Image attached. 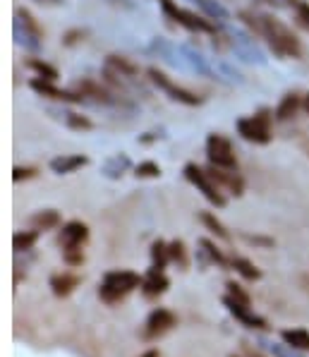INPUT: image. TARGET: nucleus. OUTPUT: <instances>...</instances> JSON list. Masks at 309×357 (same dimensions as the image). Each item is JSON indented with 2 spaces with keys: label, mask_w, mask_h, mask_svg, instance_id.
<instances>
[{
  "label": "nucleus",
  "mask_w": 309,
  "mask_h": 357,
  "mask_svg": "<svg viewBox=\"0 0 309 357\" xmlns=\"http://www.w3.org/2000/svg\"><path fill=\"white\" fill-rule=\"evenodd\" d=\"M142 285V278L132 271H111L106 273L101 285V297L106 302H118L122 300L127 293H132L134 288Z\"/></svg>",
  "instance_id": "6"
},
{
  "label": "nucleus",
  "mask_w": 309,
  "mask_h": 357,
  "mask_svg": "<svg viewBox=\"0 0 309 357\" xmlns=\"http://www.w3.org/2000/svg\"><path fill=\"white\" fill-rule=\"evenodd\" d=\"M232 269H235L240 276H245L247 280H259V278H262V271H259L252 262H247V259H242V257L232 259Z\"/></svg>",
  "instance_id": "26"
},
{
  "label": "nucleus",
  "mask_w": 309,
  "mask_h": 357,
  "mask_svg": "<svg viewBox=\"0 0 309 357\" xmlns=\"http://www.w3.org/2000/svg\"><path fill=\"white\" fill-rule=\"evenodd\" d=\"M168 288V278L166 273L161 271V269H151L149 273H146V278L142 280V290L146 297H159L161 293H166Z\"/></svg>",
  "instance_id": "16"
},
{
  "label": "nucleus",
  "mask_w": 309,
  "mask_h": 357,
  "mask_svg": "<svg viewBox=\"0 0 309 357\" xmlns=\"http://www.w3.org/2000/svg\"><path fill=\"white\" fill-rule=\"evenodd\" d=\"M228 36H230L232 48H235V53L242 58V61L257 63V65H264V63H267L264 53L259 51V46L254 43V39H252L249 34H245V31H240V29H230V31H228Z\"/></svg>",
  "instance_id": "9"
},
{
  "label": "nucleus",
  "mask_w": 309,
  "mask_h": 357,
  "mask_svg": "<svg viewBox=\"0 0 309 357\" xmlns=\"http://www.w3.org/2000/svg\"><path fill=\"white\" fill-rule=\"evenodd\" d=\"M159 5H161V10H164V15L168 19H173L177 26L192 31V34H214L216 31L214 22H211L209 17L192 13V10L180 8L175 0H159Z\"/></svg>",
  "instance_id": "2"
},
{
  "label": "nucleus",
  "mask_w": 309,
  "mask_h": 357,
  "mask_svg": "<svg viewBox=\"0 0 309 357\" xmlns=\"http://www.w3.org/2000/svg\"><path fill=\"white\" fill-rule=\"evenodd\" d=\"M271 3H274V0H271Z\"/></svg>",
  "instance_id": "42"
},
{
  "label": "nucleus",
  "mask_w": 309,
  "mask_h": 357,
  "mask_svg": "<svg viewBox=\"0 0 309 357\" xmlns=\"http://www.w3.org/2000/svg\"><path fill=\"white\" fill-rule=\"evenodd\" d=\"M300 106H305V101H302L300 94H285L283 99H280L278 108H276V113H274L276 120H290V118L300 111Z\"/></svg>",
  "instance_id": "18"
},
{
  "label": "nucleus",
  "mask_w": 309,
  "mask_h": 357,
  "mask_svg": "<svg viewBox=\"0 0 309 357\" xmlns=\"http://www.w3.org/2000/svg\"><path fill=\"white\" fill-rule=\"evenodd\" d=\"M77 285H79V278L77 276H70V273H61V276H53L51 278V288L58 297L70 295Z\"/></svg>",
  "instance_id": "21"
},
{
  "label": "nucleus",
  "mask_w": 309,
  "mask_h": 357,
  "mask_svg": "<svg viewBox=\"0 0 309 357\" xmlns=\"http://www.w3.org/2000/svg\"><path fill=\"white\" fill-rule=\"evenodd\" d=\"M36 240H39V232H36V230L15 232V237H13V247H15V252H24V250H31Z\"/></svg>",
  "instance_id": "27"
},
{
  "label": "nucleus",
  "mask_w": 309,
  "mask_h": 357,
  "mask_svg": "<svg viewBox=\"0 0 309 357\" xmlns=\"http://www.w3.org/2000/svg\"><path fill=\"white\" fill-rule=\"evenodd\" d=\"M197 8H202L204 17H209L211 22H228L230 19V13L219 3V0H192Z\"/></svg>",
  "instance_id": "20"
},
{
  "label": "nucleus",
  "mask_w": 309,
  "mask_h": 357,
  "mask_svg": "<svg viewBox=\"0 0 309 357\" xmlns=\"http://www.w3.org/2000/svg\"><path fill=\"white\" fill-rule=\"evenodd\" d=\"M36 3H41V5H53V8H58V5H63L65 0H36Z\"/></svg>",
  "instance_id": "39"
},
{
  "label": "nucleus",
  "mask_w": 309,
  "mask_h": 357,
  "mask_svg": "<svg viewBox=\"0 0 309 357\" xmlns=\"http://www.w3.org/2000/svg\"><path fill=\"white\" fill-rule=\"evenodd\" d=\"M31 89L36 91L39 96H46V99H53V101H63V104H82L84 96L82 94H74V91H65V89H58L56 82L51 79H41V77H34L29 82Z\"/></svg>",
  "instance_id": "10"
},
{
  "label": "nucleus",
  "mask_w": 309,
  "mask_h": 357,
  "mask_svg": "<svg viewBox=\"0 0 309 357\" xmlns=\"http://www.w3.org/2000/svg\"><path fill=\"white\" fill-rule=\"evenodd\" d=\"M202 223H204L211 232H216V235H219L221 240H228V237H230V232H228V230L223 228V223H221V221L216 219L214 214H209V211H204V214H202Z\"/></svg>",
  "instance_id": "30"
},
{
  "label": "nucleus",
  "mask_w": 309,
  "mask_h": 357,
  "mask_svg": "<svg viewBox=\"0 0 309 357\" xmlns=\"http://www.w3.org/2000/svg\"><path fill=\"white\" fill-rule=\"evenodd\" d=\"M206 156H209L211 166H219V168L225 170H237L235 149H232L230 139L223 137V134H209V139H206Z\"/></svg>",
  "instance_id": "8"
},
{
  "label": "nucleus",
  "mask_w": 309,
  "mask_h": 357,
  "mask_svg": "<svg viewBox=\"0 0 309 357\" xmlns=\"http://www.w3.org/2000/svg\"><path fill=\"white\" fill-rule=\"evenodd\" d=\"M271 122H274V113L269 108H262L259 113L254 116H247V118H240L235 122L237 127V134H240L245 142H252V144H269L271 142Z\"/></svg>",
  "instance_id": "4"
},
{
  "label": "nucleus",
  "mask_w": 309,
  "mask_h": 357,
  "mask_svg": "<svg viewBox=\"0 0 309 357\" xmlns=\"http://www.w3.org/2000/svg\"><path fill=\"white\" fill-rule=\"evenodd\" d=\"M29 70H34L36 72V77H41V79H51V82H56L61 74H58V70L53 68V65H48V63H43V61H39V58H31L29 63Z\"/></svg>",
  "instance_id": "25"
},
{
  "label": "nucleus",
  "mask_w": 309,
  "mask_h": 357,
  "mask_svg": "<svg viewBox=\"0 0 309 357\" xmlns=\"http://www.w3.org/2000/svg\"><path fill=\"white\" fill-rule=\"evenodd\" d=\"M180 56H182V63H185L189 70H194L197 74H204V77H211V79L219 77V74L214 72V68L209 65V61H206V58L197 51V48L180 46Z\"/></svg>",
  "instance_id": "13"
},
{
  "label": "nucleus",
  "mask_w": 309,
  "mask_h": 357,
  "mask_svg": "<svg viewBox=\"0 0 309 357\" xmlns=\"http://www.w3.org/2000/svg\"><path fill=\"white\" fill-rule=\"evenodd\" d=\"M175 326V317L171 315L168 310H156L154 315L149 317V322H146V331H144V338H159L164 336L166 331H171V328Z\"/></svg>",
  "instance_id": "14"
},
{
  "label": "nucleus",
  "mask_w": 309,
  "mask_h": 357,
  "mask_svg": "<svg viewBox=\"0 0 309 357\" xmlns=\"http://www.w3.org/2000/svg\"><path fill=\"white\" fill-rule=\"evenodd\" d=\"M146 74H149L151 84L159 86V89L164 91V94H166L171 101H177V104L189 106V108L202 106V104H204L202 96H197V94H194V91L185 89V86L175 84V82H173V79L168 77V74L164 72V70H159V68H149V70H146Z\"/></svg>",
  "instance_id": "5"
},
{
  "label": "nucleus",
  "mask_w": 309,
  "mask_h": 357,
  "mask_svg": "<svg viewBox=\"0 0 309 357\" xmlns=\"http://www.w3.org/2000/svg\"><path fill=\"white\" fill-rule=\"evenodd\" d=\"M36 175V168H15L13 170V180L15 182H19V180H29V177H34Z\"/></svg>",
  "instance_id": "36"
},
{
  "label": "nucleus",
  "mask_w": 309,
  "mask_h": 357,
  "mask_svg": "<svg viewBox=\"0 0 309 357\" xmlns=\"http://www.w3.org/2000/svg\"><path fill=\"white\" fill-rule=\"evenodd\" d=\"M228 293H230L232 300H237V302H242V305H247V307H249V297H247L245 293H242L240 285H237V283H228Z\"/></svg>",
  "instance_id": "35"
},
{
  "label": "nucleus",
  "mask_w": 309,
  "mask_h": 357,
  "mask_svg": "<svg viewBox=\"0 0 309 357\" xmlns=\"http://www.w3.org/2000/svg\"><path fill=\"white\" fill-rule=\"evenodd\" d=\"M245 240L247 242H252V245H264V247H271L274 242L267 240V237H252V235H245Z\"/></svg>",
  "instance_id": "38"
},
{
  "label": "nucleus",
  "mask_w": 309,
  "mask_h": 357,
  "mask_svg": "<svg viewBox=\"0 0 309 357\" xmlns=\"http://www.w3.org/2000/svg\"><path fill=\"white\" fill-rule=\"evenodd\" d=\"M142 357H159V353H156V350H149V353H144Z\"/></svg>",
  "instance_id": "40"
},
{
  "label": "nucleus",
  "mask_w": 309,
  "mask_h": 357,
  "mask_svg": "<svg viewBox=\"0 0 309 357\" xmlns=\"http://www.w3.org/2000/svg\"><path fill=\"white\" fill-rule=\"evenodd\" d=\"M168 252H171V262H175L180 269H185L187 264H189V259H187V252H185V245H182V240L171 242V245H168Z\"/></svg>",
  "instance_id": "31"
},
{
  "label": "nucleus",
  "mask_w": 309,
  "mask_h": 357,
  "mask_svg": "<svg viewBox=\"0 0 309 357\" xmlns=\"http://www.w3.org/2000/svg\"><path fill=\"white\" fill-rule=\"evenodd\" d=\"M65 125L70 129H79V132H86V129L94 127V122L86 116H79V113H65Z\"/></svg>",
  "instance_id": "29"
},
{
  "label": "nucleus",
  "mask_w": 309,
  "mask_h": 357,
  "mask_svg": "<svg viewBox=\"0 0 309 357\" xmlns=\"http://www.w3.org/2000/svg\"><path fill=\"white\" fill-rule=\"evenodd\" d=\"M89 240V228L82 221H70V223L63 225L61 230V247L65 252H74L82 250V245Z\"/></svg>",
  "instance_id": "11"
},
{
  "label": "nucleus",
  "mask_w": 309,
  "mask_h": 357,
  "mask_svg": "<svg viewBox=\"0 0 309 357\" xmlns=\"http://www.w3.org/2000/svg\"><path fill=\"white\" fill-rule=\"evenodd\" d=\"M151 259H154V267L161 269V271H164L166 264L171 262V252H168V245L164 240H156L154 245H151Z\"/></svg>",
  "instance_id": "28"
},
{
  "label": "nucleus",
  "mask_w": 309,
  "mask_h": 357,
  "mask_svg": "<svg viewBox=\"0 0 309 357\" xmlns=\"http://www.w3.org/2000/svg\"><path fill=\"white\" fill-rule=\"evenodd\" d=\"M288 5L292 10V17H295V24L309 34V3L307 0H288Z\"/></svg>",
  "instance_id": "23"
},
{
  "label": "nucleus",
  "mask_w": 309,
  "mask_h": 357,
  "mask_svg": "<svg viewBox=\"0 0 309 357\" xmlns=\"http://www.w3.org/2000/svg\"><path fill=\"white\" fill-rule=\"evenodd\" d=\"M225 305L230 307V312L235 315L240 322H245L247 326H257V328H267V322L264 319H259V317H254V315H249L247 312V305H242V302H237V300H232L230 295L225 297Z\"/></svg>",
  "instance_id": "19"
},
{
  "label": "nucleus",
  "mask_w": 309,
  "mask_h": 357,
  "mask_svg": "<svg viewBox=\"0 0 309 357\" xmlns=\"http://www.w3.org/2000/svg\"><path fill=\"white\" fill-rule=\"evenodd\" d=\"M283 340L292 348H300V350H309V333L307 331H285Z\"/></svg>",
  "instance_id": "32"
},
{
  "label": "nucleus",
  "mask_w": 309,
  "mask_h": 357,
  "mask_svg": "<svg viewBox=\"0 0 309 357\" xmlns=\"http://www.w3.org/2000/svg\"><path fill=\"white\" fill-rule=\"evenodd\" d=\"M259 36L269 43L271 53L280 61H297L302 56V43L295 31L274 15H259Z\"/></svg>",
  "instance_id": "1"
},
{
  "label": "nucleus",
  "mask_w": 309,
  "mask_h": 357,
  "mask_svg": "<svg viewBox=\"0 0 309 357\" xmlns=\"http://www.w3.org/2000/svg\"><path fill=\"white\" fill-rule=\"evenodd\" d=\"M134 175L137 177H159L161 175V166L154 164V161H144L134 168Z\"/></svg>",
  "instance_id": "33"
},
{
  "label": "nucleus",
  "mask_w": 309,
  "mask_h": 357,
  "mask_svg": "<svg viewBox=\"0 0 309 357\" xmlns=\"http://www.w3.org/2000/svg\"><path fill=\"white\" fill-rule=\"evenodd\" d=\"M13 34L17 46L26 48V51L36 53L41 51V43H43V29L39 26V22L34 19V15L24 8L15 10V19H13Z\"/></svg>",
  "instance_id": "3"
},
{
  "label": "nucleus",
  "mask_w": 309,
  "mask_h": 357,
  "mask_svg": "<svg viewBox=\"0 0 309 357\" xmlns=\"http://www.w3.org/2000/svg\"><path fill=\"white\" fill-rule=\"evenodd\" d=\"M185 177L189 182H192L194 187L199 189V192L204 194V199L209 204H214V207H219V209H223L225 207V202L228 199L223 197V192H221V187L216 185L214 180H211V175L206 173L204 168H199L197 164H187L185 166Z\"/></svg>",
  "instance_id": "7"
},
{
  "label": "nucleus",
  "mask_w": 309,
  "mask_h": 357,
  "mask_svg": "<svg viewBox=\"0 0 309 357\" xmlns=\"http://www.w3.org/2000/svg\"><path fill=\"white\" fill-rule=\"evenodd\" d=\"M305 111H307V113H309V94H307V96H305Z\"/></svg>",
  "instance_id": "41"
},
{
  "label": "nucleus",
  "mask_w": 309,
  "mask_h": 357,
  "mask_svg": "<svg viewBox=\"0 0 309 357\" xmlns=\"http://www.w3.org/2000/svg\"><path fill=\"white\" fill-rule=\"evenodd\" d=\"M127 168H129V156L127 154H116V156H111V159L106 161L103 173H106L108 177H120Z\"/></svg>",
  "instance_id": "22"
},
{
  "label": "nucleus",
  "mask_w": 309,
  "mask_h": 357,
  "mask_svg": "<svg viewBox=\"0 0 309 357\" xmlns=\"http://www.w3.org/2000/svg\"><path fill=\"white\" fill-rule=\"evenodd\" d=\"M106 74H116V77H129V79H134L139 74V70L134 68L132 63L125 61V58L108 56V61H106Z\"/></svg>",
  "instance_id": "17"
},
{
  "label": "nucleus",
  "mask_w": 309,
  "mask_h": 357,
  "mask_svg": "<svg viewBox=\"0 0 309 357\" xmlns=\"http://www.w3.org/2000/svg\"><path fill=\"white\" fill-rule=\"evenodd\" d=\"M82 36H84V31H82V29H72V31H68V34H65L63 43H65V46H74V43L82 39Z\"/></svg>",
  "instance_id": "37"
},
{
  "label": "nucleus",
  "mask_w": 309,
  "mask_h": 357,
  "mask_svg": "<svg viewBox=\"0 0 309 357\" xmlns=\"http://www.w3.org/2000/svg\"><path fill=\"white\" fill-rule=\"evenodd\" d=\"M206 173H209L211 180H214L216 185L225 187L228 192H232L235 197H240L242 189H245V182H242V177L237 170H225V168H219V166H209Z\"/></svg>",
  "instance_id": "12"
},
{
  "label": "nucleus",
  "mask_w": 309,
  "mask_h": 357,
  "mask_svg": "<svg viewBox=\"0 0 309 357\" xmlns=\"http://www.w3.org/2000/svg\"><path fill=\"white\" fill-rule=\"evenodd\" d=\"M31 223H34L36 230H51V228H56V225L61 223V216H58V211L48 209V211L36 214L34 219H31Z\"/></svg>",
  "instance_id": "24"
},
{
  "label": "nucleus",
  "mask_w": 309,
  "mask_h": 357,
  "mask_svg": "<svg viewBox=\"0 0 309 357\" xmlns=\"http://www.w3.org/2000/svg\"><path fill=\"white\" fill-rule=\"evenodd\" d=\"M199 245L204 247V252L209 254L211 262H216V264H221V267H223V264H225V257H223V254H221L219 250H216L214 242H211V240H202V242H199Z\"/></svg>",
  "instance_id": "34"
},
{
  "label": "nucleus",
  "mask_w": 309,
  "mask_h": 357,
  "mask_svg": "<svg viewBox=\"0 0 309 357\" xmlns=\"http://www.w3.org/2000/svg\"><path fill=\"white\" fill-rule=\"evenodd\" d=\"M89 164L84 154H68V156H58V159L51 161V170L58 173V175H68V173H74Z\"/></svg>",
  "instance_id": "15"
}]
</instances>
